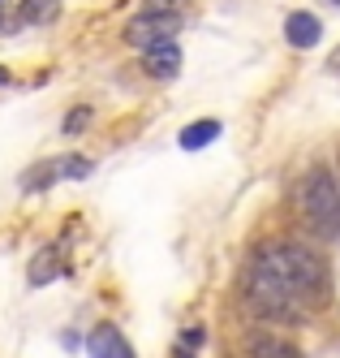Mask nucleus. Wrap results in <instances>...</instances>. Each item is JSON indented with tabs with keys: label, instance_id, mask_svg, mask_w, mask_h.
<instances>
[{
	"label": "nucleus",
	"instance_id": "1",
	"mask_svg": "<svg viewBox=\"0 0 340 358\" xmlns=\"http://www.w3.org/2000/svg\"><path fill=\"white\" fill-rule=\"evenodd\" d=\"M254 259L272 268L284 285L293 289V298L306 306V311H319V306L332 302V272L323 264V255H315L306 242H293V238H272L254 250Z\"/></svg>",
	"mask_w": 340,
	"mask_h": 358
},
{
	"label": "nucleus",
	"instance_id": "2",
	"mask_svg": "<svg viewBox=\"0 0 340 358\" xmlns=\"http://www.w3.org/2000/svg\"><path fill=\"white\" fill-rule=\"evenodd\" d=\"M297 208L319 238L336 242L340 238V173L327 164L306 169V177L297 182Z\"/></svg>",
	"mask_w": 340,
	"mask_h": 358
},
{
	"label": "nucleus",
	"instance_id": "3",
	"mask_svg": "<svg viewBox=\"0 0 340 358\" xmlns=\"http://www.w3.org/2000/svg\"><path fill=\"white\" fill-rule=\"evenodd\" d=\"M246 306H250L254 315L276 320V324H297V320H306V306L293 298V289L284 285L272 268L258 264V259H250V268H246Z\"/></svg>",
	"mask_w": 340,
	"mask_h": 358
},
{
	"label": "nucleus",
	"instance_id": "4",
	"mask_svg": "<svg viewBox=\"0 0 340 358\" xmlns=\"http://www.w3.org/2000/svg\"><path fill=\"white\" fill-rule=\"evenodd\" d=\"M177 31H181V13H151V9H142L138 17L125 22V43L147 48V43H160V39H177Z\"/></svg>",
	"mask_w": 340,
	"mask_h": 358
},
{
	"label": "nucleus",
	"instance_id": "5",
	"mask_svg": "<svg viewBox=\"0 0 340 358\" xmlns=\"http://www.w3.org/2000/svg\"><path fill=\"white\" fill-rule=\"evenodd\" d=\"M138 61L151 78H177L181 73V48H177V39H160V43H147Z\"/></svg>",
	"mask_w": 340,
	"mask_h": 358
},
{
	"label": "nucleus",
	"instance_id": "6",
	"mask_svg": "<svg viewBox=\"0 0 340 358\" xmlns=\"http://www.w3.org/2000/svg\"><path fill=\"white\" fill-rule=\"evenodd\" d=\"M242 350H246V358H306L293 341L276 337V332H250Z\"/></svg>",
	"mask_w": 340,
	"mask_h": 358
},
{
	"label": "nucleus",
	"instance_id": "7",
	"mask_svg": "<svg viewBox=\"0 0 340 358\" xmlns=\"http://www.w3.org/2000/svg\"><path fill=\"white\" fill-rule=\"evenodd\" d=\"M87 350H91V358H134L129 341L121 337V328H112V324L95 328V332H91V341H87Z\"/></svg>",
	"mask_w": 340,
	"mask_h": 358
},
{
	"label": "nucleus",
	"instance_id": "8",
	"mask_svg": "<svg viewBox=\"0 0 340 358\" xmlns=\"http://www.w3.org/2000/svg\"><path fill=\"white\" fill-rule=\"evenodd\" d=\"M284 39L293 48H315L323 39V22L315 13H289L284 17Z\"/></svg>",
	"mask_w": 340,
	"mask_h": 358
},
{
	"label": "nucleus",
	"instance_id": "9",
	"mask_svg": "<svg viewBox=\"0 0 340 358\" xmlns=\"http://www.w3.org/2000/svg\"><path fill=\"white\" fill-rule=\"evenodd\" d=\"M61 17V0H17V22L22 27H47Z\"/></svg>",
	"mask_w": 340,
	"mask_h": 358
},
{
	"label": "nucleus",
	"instance_id": "10",
	"mask_svg": "<svg viewBox=\"0 0 340 358\" xmlns=\"http://www.w3.org/2000/svg\"><path fill=\"white\" fill-rule=\"evenodd\" d=\"M220 130L224 125L216 121V117H202V121H194V125H186V130H181V151H202L207 143H216L220 138Z\"/></svg>",
	"mask_w": 340,
	"mask_h": 358
},
{
	"label": "nucleus",
	"instance_id": "11",
	"mask_svg": "<svg viewBox=\"0 0 340 358\" xmlns=\"http://www.w3.org/2000/svg\"><path fill=\"white\" fill-rule=\"evenodd\" d=\"M61 182V160H43L35 169L22 173V194H39V190H52Z\"/></svg>",
	"mask_w": 340,
	"mask_h": 358
},
{
	"label": "nucleus",
	"instance_id": "12",
	"mask_svg": "<svg viewBox=\"0 0 340 358\" xmlns=\"http://www.w3.org/2000/svg\"><path fill=\"white\" fill-rule=\"evenodd\" d=\"M52 276H61L57 259H52V255H43V259H35V268H31V285H47Z\"/></svg>",
	"mask_w": 340,
	"mask_h": 358
},
{
	"label": "nucleus",
	"instance_id": "13",
	"mask_svg": "<svg viewBox=\"0 0 340 358\" xmlns=\"http://www.w3.org/2000/svg\"><path fill=\"white\" fill-rule=\"evenodd\" d=\"M91 160L87 156H61V177H91Z\"/></svg>",
	"mask_w": 340,
	"mask_h": 358
},
{
	"label": "nucleus",
	"instance_id": "14",
	"mask_svg": "<svg viewBox=\"0 0 340 358\" xmlns=\"http://www.w3.org/2000/svg\"><path fill=\"white\" fill-rule=\"evenodd\" d=\"M91 117H95V113H91V108L82 104V108H73V113H65V125H61V130H65V134H82Z\"/></svg>",
	"mask_w": 340,
	"mask_h": 358
},
{
	"label": "nucleus",
	"instance_id": "15",
	"mask_svg": "<svg viewBox=\"0 0 340 358\" xmlns=\"http://www.w3.org/2000/svg\"><path fill=\"white\" fill-rule=\"evenodd\" d=\"M186 5L190 0H142V9L151 13H186Z\"/></svg>",
	"mask_w": 340,
	"mask_h": 358
},
{
	"label": "nucleus",
	"instance_id": "16",
	"mask_svg": "<svg viewBox=\"0 0 340 358\" xmlns=\"http://www.w3.org/2000/svg\"><path fill=\"white\" fill-rule=\"evenodd\" d=\"M207 337H202V328H186L181 332V345H202Z\"/></svg>",
	"mask_w": 340,
	"mask_h": 358
},
{
	"label": "nucleus",
	"instance_id": "17",
	"mask_svg": "<svg viewBox=\"0 0 340 358\" xmlns=\"http://www.w3.org/2000/svg\"><path fill=\"white\" fill-rule=\"evenodd\" d=\"M5 17H9V0H0V31H5Z\"/></svg>",
	"mask_w": 340,
	"mask_h": 358
},
{
	"label": "nucleus",
	"instance_id": "18",
	"mask_svg": "<svg viewBox=\"0 0 340 358\" xmlns=\"http://www.w3.org/2000/svg\"><path fill=\"white\" fill-rule=\"evenodd\" d=\"M327 69H336V73H340V48H336V52H332V61H327Z\"/></svg>",
	"mask_w": 340,
	"mask_h": 358
},
{
	"label": "nucleus",
	"instance_id": "19",
	"mask_svg": "<svg viewBox=\"0 0 340 358\" xmlns=\"http://www.w3.org/2000/svg\"><path fill=\"white\" fill-rule=\"evenodd\" d=\"M172 354H177V358H194V354H190V345H177Z\"/></svg>",
	"mask_w": 340,
	"mask_h": 358
},
{
	"label": "nucleus",
	"instance_id": "20",
	"mask_svg": "<svg viewBox=\"0 0 340 358\" xmlns=\"http://www.w3.org/2000/svg\"><path fill=\"white\" fill-rule=\"evenodd\" d=\"M5 83H9V69H5V65H0V87H5Z\"/></svg>",
	"mask_w": 340,
	"mask_h": 358
}]
</instances>
